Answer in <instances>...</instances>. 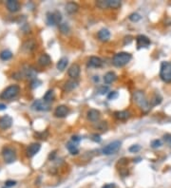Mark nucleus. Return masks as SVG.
I'll return each mask as SVG.
<instances>
[{
  "label": "nucleus",
  "mask_w": 171,
  "mask_h": 188,
  "mask_svg": "<svg viewBox=\"0 0 171 188\" xmlns=\"http://www.w3.org/2000/svg\"><path fill=\"white\" fill-rule=\"evenodd\" d=\"M133 99H134V102L137 104V106L141 108L144 112H148L150 109V105L143 91L138 90V91L134 92Z\"/></svg>",
  "instance_id": "1"
},
{
  "label": "nucleus",
  "mask_w": 171,
  "mask_h": 188,
  "mask_svg": "<svg viewBox=\"0 0 171 188\" xmlns=\"http://www.w3.org/2000/svg\"><path fill=\"white\" fill-rule=\"evenodd\" d=\"M132 55L128 52H119L115 54L112 59V64L115 66H124L130 62Z\"/></svg>",
  "instance_id": "2"
},
{
  "label": "nucleus",
  "mask_w": 171,
  "mask_h": 188,
  "mask_svg": "<svg viewBox=\"0 0 171 188\" xmlns=\"http://www.w3.org/2000/svg\"><path fill=\"white\" fill-rule=\"evenodd\" d=\"M20 92V88L17 85H11L6 89L3 90V92L0 95V98L4 100H11L14 98Z\"/></svg>",
  "instance_id": "3"
},
{
  "label": "nucleus",
  "mask_w": 171,
  "mask_h": 188,
  "mask_svg": "<svg viewBox=\"0 0 171 188\" xmlns=\"http://www.w3.org/2000/svg\"><path fill=\"white\" fill-rule=\"evenodd\" d=\"M160 77L166 83H171V62H163L161 64Z\"/></svg>",
  "instance_id": "4"
},
{
  "label": "nucleus",
  "mask_w": 171,
  "mask_h": 188,
  "mask_svg": "<svg viewBox=\"0 0 171 188\" xmlns=\"http://www.w3.org/2000/svg\"><path fill=\"white\" fill-rule=\"evenodd\" d=\"M2 156L6 163H11L16 160V152L11 147H4L2 150Z\"/></svg>",
  "instance_id": "5"
},
{
  "label": "nucleus",
  "mask_w": 171,
  "mask_h": 188,
  "mask_svg": "<svg viewBox=\"0 0 171 188\" xmlns=\"http://www.w3.org/2000/svg\"><path fill=\"white\" fill-rule=\"evenodd\" d=\"M121 142L120 141H114L110 143H108L107 146H105L103 148L102 152L105 155H112L114 153H116L117 151L120 149L121 147Z\"/></svg>",
  "instance_id": "6"
},
{
  "label": "nucleus",
  "mask_w": 171,
  "mask_h": 188,
  "mask_svg": "<svg viewBox=\"0 0 171 188\" xmlns=\"http://www.w3.org/2000/svg\"><path fill=\"white\" fill-rule=\"evenodd\" d=\"M61 20H62V15L59 11H53V13H48L47 14V22L48 25H57V24H60Z\"/></svg>",
  "instance_id": "7"
},
{
  "label": "nucleus",
  "mask_w": 171,
  "mask_h": 188,
  "mask_svg": "<svg viewBox=\"0 0 171 188\" xmlns=\"http://www.w3.org/2000/svg\"><path fill=\"white\" fill-rule=\"evenodd\" d=\"M32 108L33 110L37 111H47L50 109V104H48L43 100H36L32 105Z\"/></svg>",
  "instance_id": "8"
},
{
  "label": "nucleus",
  "mask_w": 171,
  "mask_h": 188,
  "mask_svg": "<svg viewBox=\"0 0 171 188\" xmlns=\"http://www.w3.org/2000/svg\"><path fill=\"white\" fill-rule=\"evenodd\" d=\"M136 43H137V47L138 48H148V46L150 45V39L148 37V36L140 34L136 37Z\"/></svg>",
  "instance_id": "9"
},
{
  "label": "nucleus",
  "mask_w": 171,
  "mask_h": 188,
  "mask_svg": "<svg viewBox=\"0 0 171 188\" xmlns=\"http://www.w3.org/2000/svg\"><path fill=\"white\" fill-rule=\"evenodd\" d=\"M13 125V118L9 115H5V116L0 118V128L6 130L10 128Z\"/></svg>",
  "instance_id": "10"
},
{
  "label": "nucleus",
  "mask_w": 171,
  "mask_h": 188,
  "mask_svg": "<svg viewBox=\"0 0 171 188\" xmlns=\"http://www.w3.org/2000/svg\"><path fill=\"white\" fill-rule=\"evenodd\" d=\"M69 113H70L69 107L67 106H64V105L58 106L56 107L55 111H54V115H55V116L58 117V118H64V117H66Z\"/></svg>",
  "instance_id": "11"
},
{
  "label": "nucleus",
  "mask_w": 171,
  "mask_h": 188,
  "mask_svg": "<svg viewBox=\"0 0 171 188\" xmlns=\"http://www.w3.org/2000/svg\"><path fill=\"white\" fill-rule=\"evenodd\" d=\"M41 148V145L40 143H32L30 145V146L28 147L27 149V156L29 158H32L33 157L34 155H36L38 152H39V150Z\"/></svg>",
  "instance_id": "12"
},
{
  "label": "nucleus",
  "mask_w": 171,
  "mask_h": 188,
  "mask_svg": "<svg viewBox=\"0 0 171 188\" xmlns=\"http://www.w3.org/2000/svg\"><path fill=\"white\" fill-rule=\"evenodd\" d=\"M80 71H81V69H80V66H79L78 64H73L70 66V68L69 69V76L75 79L77 78L79 75H80Z\"/></svg>",
  "instance_id": "13"
},
{
  "label": "nucleus",
  "mask_w": 171,
  "mask_h": 188,
  "mask_svg": "<svg viewBox=\"0 0 171 188\" xmlns=\"http://www.w3.org/2000/svg\"><path fill=\"white\" fill-rule=\"evenodd\" d=\"M6 6H7V9L11 13H15V11H19L20 9V4L16 0H8L6 2Z\"/></svg>",
  "instance_id": "14"
},
{
  "label": "nucleus",
  "mask_w": 171,
  "mask_h": 188,
  "mask_svg": "<svg viewBox=\"0 0 171 188\" xmlns=\"http://www.w3.org/2000/svg\"><path fill=\"white\" fill-rule=\"evenodd\" d=\"M102 66H103V62L99 57L91 56L89 59L88 66H90V68H101Z\"/></svg>",
  "instance_id": "15"
},
{
  "label": "nucleus",
  "mask_w": 171,
  "mask_h": 188,
  "mask_svg": "<svg viewBox=\"0 0 171 188\" xmlns=\"http://www.w3.org/2000/svg\"><path fill=\"white\" fill-rule=\"evenodd\" d=\"M87 116H88V119L89 121H91V122H96V121H98L100 118V111L91 108V109H89L88 111Z\"/></svg>",
  "instance_id": "16"
},
{
  "label": "nucleus",
  "mask_w": 171,
  "mask_h": 188,
  "mask_svg": "<svg viewBox=\"0 0 171 188\" xmlns=\"http://www.w3.org/2000/svg\"><path fill=\"white\" fill-rule=\"evenodd\" d=\"M51 63V59L50 55L47 53L42 54V55L38 58V64L42 66H47Z\"/></svg>",
  "instance_id": "17"
},
{
  "label": "nucleus",
  "mask_w": 171,
  "mask_h": 188,
  "mask_svg": "<svg viewBox=\"0 0 171 188\" xmlns=\"http://www.w3.org/2000/svg\"><path fill=\"white\" fill-rule=\"evenodd\" d=\"M79 10V5L75 2H69L66 5V11L68 14H75Z\"/></svg>",
  "instance_id": "18"
},
{
  "label": "nucleus",
  "mask_w": 171,
  "mask_h": 188,
  "mask_svg": "<svg viewBox=\"0 0 171 188\" xmlns=\"http://www.w3.org/2000/svg\"><path fill=\"white\" fill-rule=\"evenodd\" d=\"M98 38L102 42H107L110 38V32H109V31L107 29H102L98 32Z\"/></svg>",
  "instance_id": "19"
},
{
  "label": "nucleus",
  "mask_w": 171,
  "mask_h": 188,
  "mask_svg": "<svg viewBox=\"0 0 171 188\" xmlns=\"http://www.w3.org/2000/svg\"><path fill=\"white\" fill-rule=\"evenodd\" d=\"M114 117L116 119H118V120L125 121V120H127L128 118L130 117V113H129V111H126V110L116 111V112H114Z\"/></svg>",
  "instance_id": "20"
},
{
  "label": "nucleus",
  "mask_w": 171,
  "mask_h": 188,
  "mask_svg": "<svg viewBox=\"0 0 171 188\" xmlns=\"http://www.w3.org/2000/svg\"><path fill=\"white\" fill-rule=\"evenodd\" d=\"M77 87H78V82L75 80H70L64 85V89L66 90V91H71V90L76 88Z\"/></svg>",
  "instance_id": "21"
},
{
  "label": "nucleus",
  "mask_w": 171,
  "mask_h": 188,
  "mask_svg": "<svg viewBox=\"0 0 171 188\" xmlns=\"http://www.w3.org/2000/svg\"><path fill=\"white\" fill-rule=\"evenodd\" d=\"M116 79H117V75L112 71L107 72V73L104 76V81H105L106 84H111L116 80Z\"/></svg>",
  "instance_id": "22"
},
{
  "label": "nucleus",
  "mask_w": 171,
  "mask_h": 188,
  "mask_svg": "<svg viewBox=\"0 0 171 188\" xmlns=\"http://www.w3.org/2000/svg\"><path fill=\"white\" fill-rule=\"evenodd\" d=\"M54 97H55V95H54L53 90L50 89V90H48L46 94L44 95V97H43V101H45L46 103H48V104H50L51 102H52L54 100Z\"/></svg>",
  "instance_id": "23"
},
{
  "label": "nucleus",
  "mask_w": 171,
  "mask_h": 188,
  "mask_svg": "<svg viewBox=\"0 0 171 188\" xmlns=\"http://www.w3.org/2000/svg\"><path fill=\"white\" fill-rule=\"evenodd\" d=\"M67 148H68V150L70 151V153L71 155H77L79 150L77 148V145L76 143H74L73 142H70L68 143V144H67Z\"/></svg>",
  "instance_id": "24"
},
{
  "label": "nucleus",
  "mask_w": 171,
  "mask_h": 188,
  "mask_svg": "<svg viewBox=\"0 0 171 188\" xmlns=\"http://www.w3.org/2000/svg\"><path fill=\"white\" fill-rule=\"evenodd\" d=\"M68 63H69V61H68V59H67L66 57L61 58L59 61H58L57 65H56L57 69H59V70H64L67 68V66H68Z\"/></svg>",
  "instance_id": "25"
},
{
  "label": "nucleus",
  "mask_w": 171,
  "mask_h": 188,
  "mask_svg": "<svg viewBox=\"0 0 171 188\" xmlns=\"http://www.w3.org/2000/svg\"><path fill=\"white\" fill-rule=\"evenodd\" d=\"M24 76L30 79H33L36 76V71L33 68H30L29 66L26 69H24Z\"/></svg>",
  "instance_id": "26"
},
{
  "label": "nucleus",
  "mask_w": 171,
  "mask_h": 188,
  "mask_svg": "<svg viewBox=\"0 0 171 188\" xmlns=\"http://www.w3.org/2000/svg\"><path fill=\"white\" fill-rule=\"evenodd\" d=\"M11 57H13V53L8 50H5L0 52V59L3 60V61H8Z\"/></svg>",
  "instance_id": "27"
},
{
  "label": "nucleus",
  "mask_w": 171,
  "mask_h": 188,
  "mask_svg": "<svg viewBox=\"0 0 171 188\" xmlns=\"http://www.w3.org/2000/svg\"><path fill=\"white\" fill-rule=\"evenodd\" d=\"M34 48H35V42L33 41V40L27 41L26 43H24V45H23V50L26 51H33Z\"/></svg>",
  "instance_id": "28"
},
{
  "label": "nucleus",
  "mask_w": 171,
  "mask_h": 188,
  "mask_svg": "<svg viewBox=\"0 0 171 188\" xmlns=\"http://www.w3.org/2000/svg\"><path fill=\"white\" fill-rule=\"evenodd\" d=\"M162 97L159 95V94H156L153 96V98H152L150 100V104L152 106H158V105H160L161 103H162Z\"/></svg>",
  "instance_id": "29"
},
{
  "label": "nucleus",
  "mask_w": 171,
  "mask_h": 188,
  "mask_svg": "<svg viewBox=\"0 0 171 188\" xmlns=\"http://www.w3.org/2000/svg\"><path fill=\"white\" fill-rule=\"evenodd\" d=\"M121 6L120 0H108V8L110 9H118Z\"/></svg>",
  "instance_id": "30"
},
{
  "label": "nucleus",
  "mask_w": 171,
  "mask_h": 188,
  "mask_svg": "<svg viewBox=\"0 0 171 188\" xmlns=\"http://www.w3.org/2000/svg\"><path fill=\"white\" fill-rule=\"evenodd\" d=\"M96 6L100 9H107L108 8V0H99L96 2Z\"/></svg>",
  "instance_id": "31"
},
{
  "label": "nucleus",
  "mask_w": 171,
  "mask_h": 188,
  "mask_svg": "<svg viewBox=\"0 0 171 188\" xmlns=\"http://www.w3.org/2000/svg\"><path fill=\"white\" fill-rule=\"evenodd\" d=\"M59 29H60V31L62 33L64 34H68L70 32V27L69 25L67 23H62V24H60V26H59Z\"/></svg>",
  "instance_id": "32"
},
{
  "label": "nucleus",
  "mask_w": 171,
  "mask_h": 188,
  "mask_svg": "<svg viewBox=\"0 0 171 188\" xmlns=\"http://www.w3.org/2000/svg\"><path fill=\"white\" fill-rule=\"evenodd\" d=\"M129 19L132 22H138L140 19H141V15H140L139 14H137V13H134V14L129 15Z\"/></svg>",
  "instance_id": "33"
},
{
  "label": "nucleus",
  "mask_w": 171,
  "mask_h": 188,
  "mask_svg": "<svg viewBox=\"0 0 171 188\" xmlns=\"http://www.w3.org/2000/svg\"><path fill=\"white\" fill-rule=\"evenodd\" d=\"M162 141L161 140H154L153 142L151 143V146L153 148H159L162 146Z\"/></svg>",
  "instance_id": "34"
},
{
  "label": "nucleus",
  "mask_w": 171,
  "mask_h": 188,
  "mask_svg": "<svg viewBox=\"0 0 171 188\" xmlns=\"http://www.w3.org/2000/svg\"><path fill=\"white\" fill-rule=\"evenodd\" d=\"M140 150H141V146L138 145V144H134V145H132V146L129 147V151L132 153H137L138 151H140Z\"/></svg>",
  "instance_id": "35"
},
{
  "label": "nucleus",
  "mask_w": 171,
  "mask_h": 188,
  "mask_svg": "<svg viewBox=\"0 0 171 188\" xmlns=\"http://www.w3.org/2000/svg\"><path fill=\"white\" fill-rule=\"evenodd\" d=\"M163 140L168 144V146L171 148V134H166L163 136Z\"/></svg>",
  "instance_id": "36"
},
{
  "label": "nucleus",
  "mask_w": 171,
  "mask_h": 188,
  "mask_svg": "<svg viewBox=\"0 0 171 188\" xmlns=\"http://www.w3.org/2000/svg\"><path fill=\"white\" fill-rule=\"evenodd\" d=\"M108 90H109V88H108V87H105V86H103V87H101L99 89H98V92H99V94H105V93H107V92H108Z\"/></svg>",
  "instance_id": "37"
},
{
  "label": "nucleus",
  "mask_w": 171,
  "mask_h": 188,
  "mask_svg": "<svg viewBox=\"0 0 171 188\" xmlns=\"http://www.w3.org/2000/svg\"><path fill=\"white\" fill-rule=\"evenodd\" d=\"M117 97H118V92L117 91H112L107 95L108 100H114V99L117 98Z\"/></svg>",
  "instance_id": "38"
},
{
  "label": "nucleus",
  "mask_w": 171,
  "mask_h": 188,
  "mask_svg": "<svg viewBox=\"0 0 171 188\" xmlns=\"http://www.w3.org/2000/svg\"><path fill=\"white\" fill-rule=\"evenodd\" d=\"M41 85V82L40 81H38V80H36V79H34V80L32 82V88H37V87H39Z\"/></svg>",
  "instance_id": "39"
},
{
  "label": "nucleus",
  "mask_w": 171,
  "mask_h": 188,
  "mask_svg": "<svg viewBox=\"0 0 171 188\" xmlns=\"http://www.w3.org/2000/svg\"><path fill=\"white\" fill-rule=\"evenodd\" d=\"M16 184V181L15 180H7L5 183V185L7 187H11V186H14Z\"/></svg>",
  "instance_id": "40"
},
{
  "label": "nucleus",
  "mask_w": 171,
  "mask_h": 188,
  "mask_svg": "<svg viewBox=\"0 0 171 188\" xmlns=\"http://www.w3.org/2000/svg\"><path fill=\"white\" fill-rule=\"evenodd\" d=\"M38 136V138L39 139H47V137H48V132H46L45 134H44V132H42V133H37V134H36Z\"/></svg>",
  "instance_id": "41"
},
{
  "label": "nucleus",
  "mask_w": 171,
  "mask_h": 188,
  "mask_svg": "<svg viewBox=\"0 0 171 188\" xmlns=\"http://www.w3.org/2000/svg\"><path fill=\"white\" fill-rule=\"evenodd\" d=\"M131 41H132V37H131V36H126V37H125V42H124V44H125V45L129 44Z\"/></svg>",
  "instance_id": "42"
},
{
  "label": "nucleus",
  "mask_w": 171,
  "mask_h": 188,
  "mask_svg": "<svg viewBox=\"0 0 171 188\" xmlns=\"http://www.w3.org/2000/svg\"><path fill=\"white\" fill-rule=\"evenodd\" d=\"M92 140H93L94 142L99 143V142H101V138H100V136H99V135H96V134H94V135H92Z\"/></svg>",
  "instance_id": "43"
},
{
  "label": "nucleus",
  "mask_w": 171,
  "mask_h": 188,
  "mask_svg": "<svg viewBox=\"0 0 171 188\" xmlns=\"http://www.w3.org/2000/svg\"><path fill=\"white\" fill-rule=\"evenodd\" d=\"M80 140H81V139L79 138L78 136H73L72 139H71V142H73L74 143H78L79 142H80Z\"/></svg>",
  "instance_id": "44"
},
{
  "label": "nucleus",
  "mask_w": 171,
  "mask_h": 188,
  "mask_svg": "<svg viewBox=\"0 0 171 188\" xmlns=\"http://www.w3.org/2000/svg\"><path fill=\"white\" fill-rule=\"evenodd\" d=\"M103 188H115V184L114 183H107L106 185H104Z\"/></svg>",
  "instance_id": "45"
},
{
  "label": "nucleus",
  "mask_w": 171,
  "mask_h": 188,
  "mask_svg": "<svg viewBox=\"0 0 171 188\" xmlns=\"http://www.w3.org/2000/svg\"><path fill=\"white\" fill-rule=\"evenodd\" d=\"M6 108H7L6 105H4V104H0V110H4V109H6Z\"/></svg>",
  "instance_id": "46"
}]
</instances>
